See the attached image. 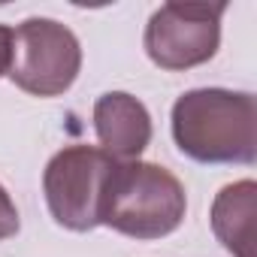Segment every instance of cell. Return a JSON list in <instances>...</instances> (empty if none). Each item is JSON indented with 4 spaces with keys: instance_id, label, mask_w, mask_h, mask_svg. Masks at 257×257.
I'll list each match as a JSON object with an SVG mask.
<instances>
[{
    "instance_id": "obj_1",
    "label": "cell",
    "mask_w": 257,
    "mask_h": 257,
    "mask_svg": "<svg viewBox=\"0 0 257 257\" xmlns=\"http://www.w3.org/2000/svg\"><path fill=\"white\" fill-rule=\"evenodd\" d=\"M257 109L245 91L200 88L173 106V137L182 155L200 164H254Z\"/></svg>"
},
{
    "instance_id": "obj_2",
    "label": "cell",
    "mask_w": 257,
    "mask_h": 257,
    "mask_svg": "<svg viewBox=\"0 0 257 257\" xmlns=\"http://www.w3.org/2000/svg\"><path fill=\"white\" fill-rule=\"evenodd\" d=\"M185 209V188L170 170L115 161L100 197V224L134 239H161L182 224Z\"/></svg>"
},
{
    "instance_id": "obj_3",
    "label": "cell",
    "mask_w": 257,
    "mask_h": 257,
    "mask_svg": "<svg viewBox=\"0 0 257 257\" xmlns=\"http://www.w3.org/2000/svg\"><path fill=\"white\" fill-rule=\"evenodd\" d=\"M82 67V49L70 28L52 19H28L13 31L7 76L28 94H64Z\"/></svg>"
},
{
    "instance_id": "obj_4",
    "label": "cell",
    "mask_w": 257,
    "mask_h": 257,
    "mask_svg": "<svg viewBox=\"0 0 257 257\" xmlns=\"http://www.w3.org/2000/svg\"><path fill=\"white\" fill-rule=\"evenodd\" d=\"M112 158L94 146H70L58 152L43 176L52 218L67 230H94L100 224V197Z\"/></svg>"
},
{
    "instance_id": "obj_5",
    "label": "cell",
    "mask_w": 257,
    "mask_h": 257,
    "mask_svg": "<svg viewBox=\"0 0 257 257\" xmlns=\"http://www.w3.org/2000/svg\"><path fill=\"white\" fill-rule=\"evenodd\" d=\"M227 4H164L146 28V52L164 70L206 64L221 43Z\"/></svg>"
},
{
    "instance_id": "obj_6",
    "label": "cell",
    "mask_w": 257,
    "mask_h": 257,
    "mask_svg": "<svg viewBox=\"0 0 257 257\" xmlns=\"http://www.w3.org/2000/svg\"><path fill=\"white\" fill-rule=\"evenodd\" d=\"M94 131L112 161H137L152 143V115L137 97L112 91L94 103Z\"/></svg>"
},
{
    "instance_id": "obj_7",
    "label": "cell",
    "mask_w": 257,
    "mask_h": 257,
    "mask_svg": "<svg viewBox=\"0 0 257 257\" xmlns=\"http://www.w3.org/2000/svg\"><path fill=\"white\" fill-rule=\"evenodd\" d=\"M254 191L257 188L251 179L227 185L212 206L215 236L236 257H254Z\"/></svg>"
},
{
    "instance_id": "obj_8",
    "label": "cell",
    "mask_w": 257,
    "mask_h": 257,
    "mask_svg": "<svg viewBox=\"0 0 257 257\" xmlns=\"http://www.w3.org/2000/svg\"><path fill=\"white\" fill-rule=\"evenodd\" d=\"M19 209H16V203H13V197L7 194V188L0 185V242L4 239H10V236H16L19 233Z\"/></svg>"
},
{
    "instance_id": "obj_9",
    "label": "cell",
    "mask_w": 257,
    "mask_h": 257,
    "mask_svg": "<svg viewBox=\"0 0 257 257\" xmlns=\"http://www.w3.org/2000/svg\"><path fill=\"white\" fill-rule=\"evenodd\" d=\"M10 49H13V31L0 25V76L10 70Z\"/></svg>"
}]
</instances>
